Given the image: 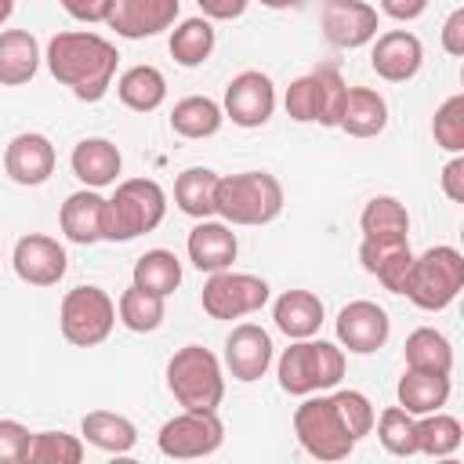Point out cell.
<instances>
[{"mask_svg":"<svg viewBox=\"0 0 464 464\" xmlns=\"http://www.w3.org/2000/svg\"><path fill=\"white\" fill-rule=\"evenodd\" d=\"M116 47L98 33H58L47 44V69L80 102H98L116 72Z\"/></svg>","mask_w":464,"mask_h":464,"instance_id":"6da1fadb","label":"cell"},{"mask_svg":"<svg viewBox=\"0 0 464 464\" xmlns=\"http://www.w3.org/2000/svg\"><path fill=\"white\" fill-rule=\"evenodd\" d=\"M11 11H14V0H0V25L11 18Z\"/></svg>","mask_w":464,"mask_h":464,"instance_id":"681fc988","label":"cell"},{"mask_svg":"<svg viewBox=\"0 0 464 464\" xmlns=\"http://www.w3.org/2000/svg\"><path fill=\"white\" fill-rule=\"evenodd\" d=\"M62 337L76 348H94L109 337L116 323V304L102 286H72L62 297Z\"/></svg>","mask_w":464,"mask_h":464,"instance_id":"9c48e42d","label":"cell"},{"mask_svg":"<svg viewBox=\"0 0 464 464\" xmlns=\"http://www.w3.org/2000/svg\"><path fill=\"white\" fill-rule=\"evenodd\" d=\"M225 366L236 381H257L272 366V337L257 323H239L225 337Z\"/></svg>","mask_w":464,"mask_h":464,"instance_id":"d6986e66","label":"cell"},{"mask_svg":"<svg viewBox=\"0 0 464 464\" xmlns=\"http://www.w3.org/2000/svg\"><path fill=\"white\" fill-rule=\"evenodd\" d=\"M167 388L185 410H218L225 395L221 362L203 344H185L167 362Z\"/></svg>","mask_w":464,"mask_h":464,"instance_id":"5b68a950","label":"cell"},{"mask_svg":"<svg viewBox=\"0 0 464 464\" xmlns=\"http://www.w3.org/2000/svg\"><path fill=\"white\" fill-rule=\"evenodd\" d=\"M428 7V0H381V11L395 22H410V18H420Z\"/></svg>","mask_w":464,"mask_h":464,"instance_id":"7dc6e473","label":"cell"},{"mask_svg":"<svg viewBox=\"0 0 464 464\" xmlns=\"http://www.w3.org/2000/svg\"><path fill=\"white\" fill-rule=\"evenodd\" d=\"M29 428L18 420H0V464H25L29 457Z\"/></svg>","mask_w":464,"mask_h":464,"instance_id":"b9f144b4","label":"cell"},{"mask_svg":"<svg viewBox=\"0 0 464 464\" xmlns=\"http://www.w3.org/2000/svg\"><path fill=\"white\" fill-rule=\"evenodd\" d=\"M120 323L134 334H149L163 323V294H152L138 283H130L120 294Z\"/></svg>","mask_w":464,"mask_h":464,"instance_id":"d590c367","label":"cell"},{"mask_svg":"<svg viewBox=\"0 0 464 464\" xmlns=\"http://www.w3.org/2000/svg\"><path fill=\"white\" fill-rule=\"evenodd\" d=\"M178 0H112L109 7V25L127 36V40H141V36H156L160 29L174 25L178 18Z\"/></svg>","mask_w":464,"mask_h":464,"instance_id":"ac0fdd59","label":"cell"},{"mask_svg":"<svg viewBox=\"0 0 464 464\" xmlns=\"http://www.w3.org/2000/svg\"><path fill=\"white\" fill-rule=\"evenodd\" d=\"M276 109V87L261 69H246L225 87V116L236 127H261Z\"/></svg>","mask_w":464,"mask_h":464,"instance_id":"7c38bea8","label":"cell"},{"mask_svg":"<svg viewBox=\"0 0 464 464\" xmlns=\"http://www.w3.org/2000/svg\"><path fill=\"white\" fill-rule=\"evenodd\" d=\"M420 62H424V47H420V40H417L413 33H406V29L381 33L377 44H373V51H370L373 72H377L381 80H388V83H406V80H413L417 69H420Z\"/></svg>","mask_w":464,"mask_h":464,"instance_id":"2e32d148","label":"cell"},{"mask_svg":"<svg viewBox=\"0 0 464 464\" xmlns=\"http://www.w3.org/2000/svg\"><path fill=\"white\" fill-rule=\"evenodd\" d=\"M72 174L87 185V188H102V185H112L123 160H120V149L109 141V138H83L76 149H72Z\"/></svg>","mask_w":464,"mask_h":464,"instance_id":"603a6c76","label":"cell"},{"mask_svg":"<svg viewBox=\"0 0 464 464\" xmlns=\"http://www.w3.org/2000/svg\"><path fill=\"white\" fill-rule=\"evenodd\" d=\"M337 127L352 138H373L388 127V102L373 87H348Z\"/></svg>","mask_w":464,"mask_h":464,"instance_id":"7402d4cb","label":"cell"},{"mask_svg":"<svg viewBox=\"0 0 464 464\" xmlns=\"http://www.w3.org/2000/svg\"><path fill=\"white\" fill-rule=\"evenodd\" d=\"M83 435L91 446L105 450V453H130L138 442V428L112 410H94L83 417Z\"/></svg>","mask_w":464,"mask_h":464,"instance_id":"4dcf8cb0","label":"cell"},{"mask_svg":"<svg viewBox=\"0 0 464 464\" xmlns=\"http://www.w3.org/2000/svg\"><path fill=\"white\" fill-rule=\"evenodd\" d=\"M377 439L388 453L395 457H413L417 453V417L406 413L402 406H388L377 420Z\"/></svg>","mask_w":464,"mask_h":464,"instance_id":"74e56055","label":"cell"},{"mask_svg":"<svg viewBox=\"0 0 464 464\" xmlns=\"http://www.w3.org/2000/svg\"><path fill=\"white\" fill-rule=\"evenodd\" d=\"M402 352H406V366H410V370L446 373V377H450V370H453V348H450V341H446L439 330H431V326L413 330V334L406 337Z\"/></svg>","mask_w":464,"mask_h":464,"instance_id":"f546056e","label":"cell"},{"mask_svg":"<svg viewBox=\"0 0 464 464\" xmlns=\"http://www.w3.org/2000/svg\"><path fill=\"white\" fill-rule=\"evenodd\" d=\"M294 431L297 442L315 457V460H344L355 450V435L348 431V424L341 420L334 395L330 399H304L294 410Z\"/></svg>","mask_w":464,"mask_h":464,"instance_id":"ba28073f","label":"cell"},{"mask_svg":"<svg viewBox=\"0 0 464 464\" xmlns=\"http://www.w3.org/2000/svg\"><path fill=\"white\" fill-rule=\"evenodd\" d=\"M65 7V14H72L76 22H105L112 0H58Z\"/></svg>","mask_w":464,"mask_h":464,"instance_id":"7bdbcfd3","label":"cell"},{"mask_svg":"<svg viewBox=\"0 0 464 464\" xmlns=\"http://www.w3.org/2000/svg\"><path fill=\"white\" fill-rule=\"evenodd\" d=\"M446 399H450V377L446 373H424V370L406 366V373L399 377V406L413 417L442 410Z\"/></svg>","mask_w":464,"mask_h":464,"instance_id":"484cf974","label":"cell"},{"mask_svg":"<svg viewBox=\"0 0 464 464\" xmlns=\"http://www.w3.org/2000/svg\"><path fill=\"white\" fill-rule=\"evenodd\" d=\"M344 80L337 72V65H319L308 76H297L286 87V116L297 123H323V127H337L341 109H344Z\"/></svg>","mask_w":464,"mask_h":464,"instance_id":"52a82bcc","label":"cell"},{"mask_svg":"<svg viewBox=\"0 0 464 464\" xmlns=\"http://www.w3.org/2000/svg\"><path fill=\"white\" fill-rule=\"evenodd\" d=\"M359 261L370 276H377L384 283V290L392 294H402V283H406V272H410V261H413V250H410V239H366L359 243Z\"/></svg>","mask_w":464,"mask_h":464,"instance_id":"ffe728a7","label":"cell"},{"mask_svg":"<svg viewBox=\"0 0 464 464\" xmlns=\"http://www.w3.org/2000/svg\"><path fill=\"white\" fill-rule=\"evenodd\" d=\"M236 232L225 225V221H199L192 232H188V261L199 268V272H221L236 261Z\"/></svg>","mask_w":464,"mask_h":464,"instance_id":"44dd1931","label":"cell"},{"mask_svg":"<svg viewBox=\"0 0 464 464\" xmlns=\"http://www.w3.org/2000/svg\"><path fill=\"white\" fill-rule=\"evenodd\" d=\"M344 377V352L330 341H308L301 337L279 355V388L290 395H312L323 388H334Z\"/></svg>","mask_w":464,"mask_h":464,"instance_id":"8992f818","label":"cell"},{"mask_svg":"<svg viewBox=\"0 0 464 464\" xmlns=\"http://www.w3.org/2000/svg\"><path fill=\"white\" fill-rule=\"evenodd\" d=\"M167 196L152 178H130L116 185V196L105 199L102 214V239L109 243H127L141 232H152L163 221Z\"/></svg>","mask_w":464,"mask_h":464,"instance_id":"3957f363","label":"cell"},{"mask_svg":"<svg viewBox=\"0 0 464 464\" xmlns=\"http://www.w3.org/2000/svg\"><path fill=\"white\" fill-rule=\"evenodd\" d=\"M392 334V323H388V312L373 301H352L337 312V337L348 352L355 355H370L377 352Z\"/></svg>","mask_w":464,"mask_h":464,"instance_id":"5bb4252c","label":"cell"},{"mask_svg":"<svg viewBox=\"0 0 464 464\" xmlns=\"http://www.w3.org/2000/svg\"><path fill=\"white\" fill-rule=\"evenodd\" d=\"M334 406H337L341 420L348 424V431L355 435V442L362 435H370V428H373V406H370V399L362 392H337L334 395Z\"/></svg>","mask_w":464,"mask_h":464,"instance_id":"60d3db41","label":"cell"},{"mask_svg":"<svg viewBox=\"0 0 464 464\" xmlns=\"http://www.w3.org/2000/svg\"><path fill=\"white\" fill-rule=\"evenodd\" d=\"M214 188H218V174L210 167H188L174 181V203L181 214L203 221L214 214Z\"/></svg>","mask_w":464,"mask_h":464,"instance_id":"f1b7e54d","label":"cell"},{"mask_svg":"<svg viewBox=\"0 0 464 464\" xmlns=\"http://www.w3.org/2000/svg\"><path fill=\"white\" fill-rule=\"evenodd\" d=\"M442 192L453 199V203H464V160L453 156L446 167H442Z\"/></svg>","mask_w":464,"mask_h":464,"instance_id":"f6af8a7d","label":"cell"},{"mask_svg":"<svg viewBox=\"0 0 464 464\" xmlns=\"http://www.w3.org/2000/svg\"><path fill=\"white\" fill-rule=\"evenodd\" d=\"M283 210V185L268 170H243L218 178L214 214L232 225H268Z\"/></svg>","mask_w":464,"mask_h":464,"instance_id":"7a4b0ae2","label":"cell"},{"mask_svg":"<svg viewBox=\"0 0 464 464\" xmlns=\"http://www.w3.org/2000/svg\"><path fill=\"white\" fill-rule=\"evenodd\" d=\"M442 51L453 58L464 54V7H457L442 25Z\"/></svg>","mask_w":464,"mask_h":464,"instance_id":"ee69618b","label":"cell"},{"mask_svg":"<svg viewBox=\"0 0 464 464\" xmlns=\"http://www.w3.org/2000/svg\"><path fill=\"white\" fill-rule=\"evenodd\" d=\"M460 446V420L450 413H420L417 420V453L428 457H450Z\"/></svg>","mask_w":464,"mask_h":464,"instance_id":"8d00e7d4","label":"cell"},{"mask_svg":"<svg viewBox=\"0 0 464 464\" xmlns=\"http://www.w3.org/2000/svg\"><path fill=\"white\" fill-rule=\"evenodd\" d=\"M14 272L22 283L29 286H54L62 276H65V246L51 236H40V232H29L14 243Z\"/></svg>","mask_w":464,"mask_h":464,"instance_id":"4fadbf2b","label":"cell"},{"mask_svg":"<svg viewBox=\"0 0 464 464\" xmlns=\"http://www.w3.org/2000/svg\"><path fill=\"white\" fill-rule=\"evenodd\" d=\"M4 170L14 185H44L54 170V145L36 130L14 134L4 149Z\"/></svg>","mask_w":464,"mask_h":464,"instance_id":"e0dca14e","label":"cell"},{"mask_svg":"<svg viewBox=\"0 0 464 464\" xmlns=\"http://www.w3.org/2000/svg\"><path fill=\"white\" fill-rule=\"evenodd\" d=\"M116 94H120V102H123L127 109H134V112H152V109H160L163 98H167V80H163V72H160L156 65H134V69H127V72L120 76Z\"/></svg>","mask_w":464,"mask_h":464,"instance_id":"83f0119b","label":"cell"},{"mask_svg":"<svg viewBox=\"0 0 464 464\" xmlns=\"http://www.w3.org/2000/svg\"><path fill=\"white\" fill-rule=\"evenodd\" d=\"M464 290V254L457 246H428L424 254H417L410 261L402 294L424 308V312H442L446 304L457 301V294Z\"/></svg>","mask_w":464,"mask_h":464,"instance_id":"277c9868","label":"cell"},{"mask_svg":"<svg viewBox=\"0 0 464 464\" xmlns=\"http://www.w3.org/2000/svg\"><path fill=\"white\" fill-rule=\"evenodd\" d=\"M40 69V44L29 29H4L0 33V83L18 87L29 83Z\"/></svg>","mask_w":464,"mask_h":464,"instance_id":"cb8c5ba5","label":"cell"},{"mask_svg":"<svg viewBox=\"0 0 464 464\" xmlns=\"http://www.w3.org/2000/svg\"><path fill=\"white\" fill-rule=\"evenodd\" d=\"M80 460H83V442L65 431H36L25 457V464H80Z\"/></svg>","mask_w":464,"mask_h":464,"instance_id":"f35d334b","label":"cell"},{"mask_svg":"<svg viewBox=\"0 0 464 464\" xmlns=\"http://www.w3.org/2000/svg\"><path fill=\"white\" fill-rule=\"evenodd\" d=\"M265 7H276V11H283V7H301L304 0H261Z\"/></svg>","mask_w":464,"mask_h":464,"instance_id":"c3c4849f","label":"cell"},{"mask_svg":"<svg viewBox=\"0 0 464 464\" xmlns=\"http://www.w3.org/2000/svg\"><path fill=\"white\" fill-rule=\"evenodd\" d=\"M134 283L152 294H174L181 286V261L170 250H145L134 261Z\"/></svg>","mask_w":464,"mask_h":464,"instance_id":"e575fe53","label":"cell"},{"mask_svg":"<svg viewBox=\"0 0 464 464\" xmlns=\"http://www.w3.org/2000/svg\"><path fill=\"white\" fill-rule=\"evenodd\" d=\"M102 214H105V199H102L94 188L72 192V196L62 203V214H58L65 239L83 243V246H87V243H98V239H102Z\"/></svg>","mask_w":464,"mask_h":464,"instance_id":"d4e9b609","label":"cell"},{"mask_svg":"<svg viewBox=\"0 0 464 464\" xmlns=\"http://www.w3.org/2000/svg\"><path fill=\"white\" fill-rule=\"evenodd\" d=\"M214 51V25L207 18H185L174 33H170V54L178 65L192 69V65H203Z\"/></svg>","mask_w":464,"mask_h":464,"instance_id":"836d02e7","label":"cell"},{"mask_svg":"<svg viewBox=\"0 0 464 464\" xmlns=\"http://www.w3.org/2000/svg\"><path fill=\"white\" fill-rule=\"evenodd\" d=\"M431 134L435 145L446 152H460L464 149V94H450L431 120Z\"/></svg>","mask_w":464,"mask_h":464,"instance_id":"ab89813d","label":"cell"},{"mask_svg":"<svg viewBox=\"0 0 464 464\" xmlns=\"http://www.w3.org/2000/svg\"><path fill=\"white\" fill-rule=\"evenodd\" d=\"M323 36L334 47H362L377 36V7L362 0H326L323 4Z\"/></svg>","mask_w":464,"mask_h":464,"instance_id":"9a60e30c","label":"cell"},{"mask_svg":"<svg viewBox=\"0 0 464 464\" xmlns=\"http://www.w3.org/2000/svg\"><path fill=\"white\" fill-rule=\"evenodd\" d=\"M225 439V424L218 420L214 410H185L178 417H170L160 428V453L174 457V460H192V457H207L221 446Z\"/></svg>","mask_w":464,"mask_h":464,"instance_id":"30bf717a","label":"cell"},{"mask_svg":"<svg viewBox=\"0 0 464 464\" xmlns=\"http://www.w3.org/2000/svg\"><path fill=\"white\" fill-rule=\"evenodd\" d=\"M221 120H225L221 105L203 94H188L170 109V127L181 138H210V134H218Z\"/></svg>","mask_w":464,"mask_h":464,"instance_id":"1f68e13d","label":"cell"},{"mask_svg":"<svg viewBox=\"0 0 464 464\" xmlns=\"http://www.w3.org/2000/svg\"><path fill=\"white\" fill-rule=\"evenodd\" d=\"M268 301V283L250 272H210L203 283V312L210 319H239L257 312Z\"/></svg>","mask_w":464,"mask_h":464,"instance_id":"8fae6325","label":"cell"},{"mask_svg":"<svg viewBox=\"0 0 464 464\" xmlns=\"http://www.w3.org/2000/svg\"><path fill=\"white\" fill-rule=\"evenodd\" d=\"M272 315H276V326L286 337L301 341V337H312L319 330V323H323V301L312 290H286L276 301Z\"/></svg>","mask_w":464,"mask_h":464,"instance_id":"4316f807","label":"cell"},{"mask_svg":"<svg viewBox=\"0 0 464 464\" xmlns=\"http://www.w3.org/2000/svg\"><path fill=\"white\" fill-rule=\"evenodd\" d=\"M359 228L366 239H406L410 214L395 196H373L359 214Z\"/></svg>","mask_w":464,"mask_h":464,"instance_id":"d6a6232c","label":"cell"},{"mask_svg":"<svg viewBox=\"0 0 464 464\" xmlns=\"http://www.w3.org/2000/svg\"><path fill=\"white\" fill-rule=\"evenodd\" d=\"M199 11L207 18H218V22H228V18H239L246 11V0H196Z\"/></svg>","mask_w":464,"mask_h":464,"instance_id":"bcb514c9","label":"cell"}]
</instances>
